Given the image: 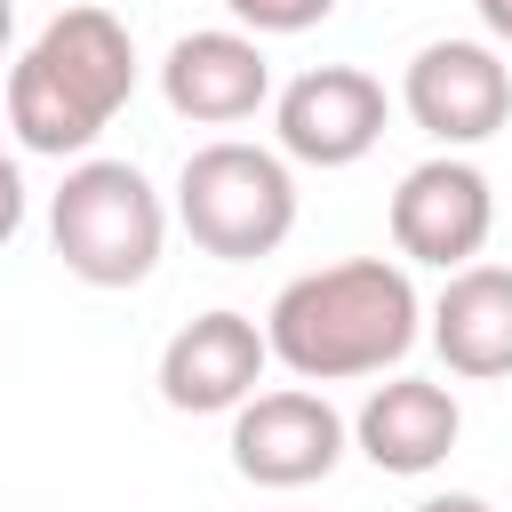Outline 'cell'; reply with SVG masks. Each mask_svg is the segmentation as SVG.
Returning <instances> with one entry per match:
<instances>
[{
  "mask_svg": "<svg viewBox=\"0 0 512 512\" xmlns=\"http://www.w3.org/2000/svg\"><path fill=\"white\" fill-rule=\"evenodd\" d=\"M272 360L304 384H352V376H384L408 360V344L424 336V304L408 264L392 256H344L320 272H296L272 312H264Z\"/></svg>",
  "mask_w": 512,
  "mask_h": 512,
  "instance_id": "cell-1",
  "label": "cell"
},
{
  "mask_svg": "<svg viewBox=\"0 0 512 512\" xmlns=\"http://www.w3.org/2000/svg\"><path fill=\"white\" fill-rule=\"evenodd\" d=\"M496 232V184L464 160V152H432L400 176L392 192V248L408 264H440V272H464L480 264Z\"/></svg>",
  "mask_w": 512,
  "mask_h": 512,
  "instance_id": "cell-6",
  "label": "cell"
},
{
  "mask_svg": "<svg viewBox=\"0 0 512 512\" xmlns=\"http://www.w3.org/2000/svg\"><path fill=\"white\" fill-rule=\"evenodd\" d=\"M264 368H272V336H264L248 312L216 304V312L184 320V328L160 344V400H168L176 416H232V408L256 400Z\"/></svg>",
  "mask_w": 512,
  "mask_h": 512,
  "instance_id": "cell-9",
  "label": "cell"
},
{
  "mask_svg": "<svg viewBox=\"0 0 512 512\" xmlns=\"http://www.w3.org/2000/svg\"><path fill=\"white\" fill-rule=\"evenodd\" d=\"M8 40H16V0H0V56H8Z\"/></svg>",
  "mask_w": 512,
  "mask_h": 512,
  "instance_id": "cell-17",
  "label": "cell"
},
{
  "mask_svg": "<svg viewBox=\"0 0 512 512\" xmlns=\"http://www.w3.org/2000/svg\"><path fill=\"white\" fill-rule=\"evenodd\" d=\"M344 440H352V424L328 408V392H304V384H280V392H256L248 408H232V472L256 488L328 480Z\"/></svg>",
  "mask_w": 512,
  "mask_h": 512,
  "instance_id": "cell-8",
  "label": "cell"
},
{
  "mask_svg": "<svg viewBox=\"0 0 512 512\" xmlns=\"http://www.w3.org/2000/svg\"><path fill=\"white\" fill-rule=\"evenodd\" d=\"M416 512H488V496H472V488H448V496H424Z\"/></svg>",
  "mask_w": 512,
  "mask_h": 512,
  "instance_id": "cell-15",
  "label": "cell"
},
{
  "mask_svg": "<svg viewBox=\"0 0 512 512\" xmlns=\"http://www.w3.org/2000/svg\"><path fill=\"white\" fill-rule=\"evenodd\" d=\"M24 232V176H16V160L0 152V248Z\"/></svg>",
  "mask_w": 512,
  "mask_h": 512,
  "instance_id": "cell-14",
  "label": "cell"
},
{
  "mask_svg": "<svg viewBox=\"0 0 512 512\" xmlns=\"http://www.w3.org/2000/svg\"><path fill=\"white\" fill-rule=\"evenodd\" d=\"M432 344L448 376L496 384L512 376V264H464L432 296Z\"/></svg>",
  "mask_w": 512,
  "mask_h": 512,
  "instance_id": "cell-12",
  "label": "cell"
},
{
  "mask_svg": "<svg viewBox=\"0 0 512 512\" xmlns=\"http://www.w3.org/2000/svg\"><path fill=\"white\" fill-rule=\"evenodd\" d=\"M136 96V40L112 8H56L8 64V128L40 160L88 152Z\"/></svg>",
  "mask_w": 512,
  "mask_h": 512,
  "instance_id": "cell-2",
  "label": "cell"
},
{
  "mask_svg": "<svg viewBox=\"0 0 512 512\" xmlns=\"http://www.w3.org/2000/svg\"><path fill=\"white\" fill-rule=\"evenodd\" d=\"M160 96L176 120H200V128H240L264 112L272 96V64H264V40L256 32H232V24H208V32H184L160 64Z\"/></svg>",
  "mask_w": 512,
  "mask_h": 512,
  "instance_id": "cell-10",
  "label": "cell"
},
{
  "mask_svg": "<svg viewBox=\"0 0 512 512\" xmlns=\"http://www.w3.org/2000/svg\"><path fill=\"white\" fill-rule=\"evenodd\" d=\"M224 8H232V24L256 32V40H288V32H312V24L336 16V0H224Z\"/></svg>",
  "mask_w": 512,
  "mask_h": 512,
  "instance_id": "cell-13",
  "label": "cell"
},
{
  "mask_svg": "<svg viewBox=\"0 0 512 512\" xmlns=\"http://www.w3.org/2000/svg\"><path fill=\"white\" fill-rule=\"evenodd\" d=\"M384 112H392V96L360 64H312V72H296L272 96L280 152L304 160V168H352V160H368L376 136H384Z\"/></svg>",
  "mask_w": 512,
  "mask_h": 512,
  "instance_id": "cell-7",
  "label": "cell"
},
{
  "mask_svg": "<svg viewBox=\"0 0 512 512\" xmlns=\"http://www.w3.org/2000/svg\"><path fill=\"white\" fill-rule=\"evenodd\" d=\"M176 224H184L192 248L216 256V264H256V256H272V248L296 232L288 152L240 144V136L200 144V152L184 160V176H176Z\"/></svg>",
  "mask_w": 512,
  "mask_h": 512,
  "instance_id": "cell-4",
  "label": "cell"
},
{
  "mask_svg": "<svg viewBox=\"0 0 512 512\" xmlns=\"http://www.w3.org/2000/svg\"><path fill=\"white\" fill-rule=\"evenodd\" d=\"M472 8H480L488 40H504V48H512V0H472Z\"/></svg>",
  "mask_w": 512,
  "mask_h": 512,
  "instance_id": "cell-16",
  "label": "cell"
},
{
  "mask_svg": "<svg viewBox=\"0 0 512 512\" xmlns=\"http://www.w3.org/2000/svg\"><path fill=\"white\" fill-rule=\"evenodd\" d=\"M456 432H464V408H456V392L432 384V376H392V384H376V392L360 400V416H352L360 456H368L376 472H400V480L440 472L448 448H456Z\"/></svg>",
  "mask_w": 512,
  "mask_h": 512,
  "instance_id": "cell-11",
  "label": "cell"
},
{
  "mask_svg": "<svg viewBox=\"0 0 512 512\" xmlns=\"http://www.w3.org/2000/svg\"><path fill=\"white\" fill-rule=\"evenodd\" d=\"M48 240L72 280L136 288V280H152V264L168 248V208L136 160H72L48 200Z\"/></svg>",
  "mask_w": 512,
  "mask_h": 512,
  "instance_id": "cell-3",
  "label": "cell"
},
{
  "mask_svg": "<svg viewBox=\"0 0 512 512\" xmlns=\"http://www.w3.org/2000/svg\"><path fill=\"white\" fill-rule=\"evenodd\" d=\"M400 104L448 152L488 144L512 120V64L488 40H424L408 56V72H400Z\"/></svg>",
  "mask_w": 512,
  "mask_h": 512,
  "instance_id": "cell-5",
  "label": "cell"
}]
</instances>
